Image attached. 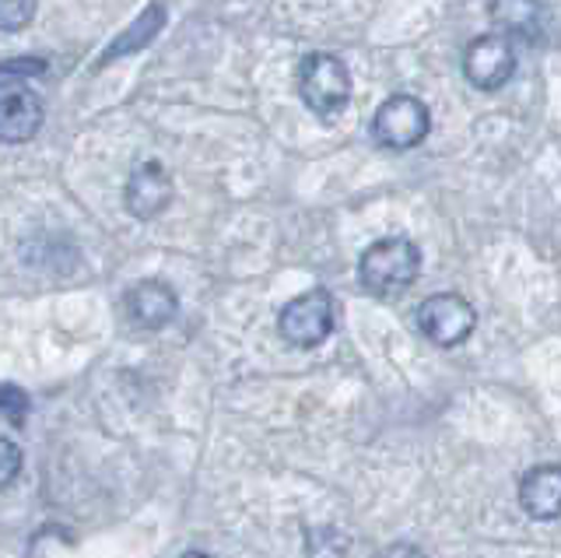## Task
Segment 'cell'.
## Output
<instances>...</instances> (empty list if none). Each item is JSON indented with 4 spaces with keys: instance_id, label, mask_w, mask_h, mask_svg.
<instances>
[{
    "instance_id": "cell-1",
    "label": "cell",
    "mask_w": 561,
    "mask_h": 558,
    "mask_svg": "<svg viewBox=\"0 0 561 558\" xmlns=\"http://www.w3.org/2000/svg\"><path fill=\"white\" fill-rule=\"evenodd\" d=\"M417 271H421V250L417 242L403 236L373 242L358 260V277L365 292L379 295V299H393V295L408 292L417 282Z\"/></svg>"
},
{
    "instance_id": "cell-2",
    "label": "cell",
    "mask_w": 561,
    "mask_h": 558,
    "mask_svg": "<svg viewBox=\"0 0 561 558\" xmlns=\"http://www.w3.org/2000/svg\"><path fill=\"white\" fill-rule=\"evenodd\" d=\"M298 95L316 116H333L351 99V75L344 60L330 54H312L298 67Z\"/></svg>"
},
{
    "instance_id": "cell-3",
    "label": "cell",
    "mask_w": 561,
    "mask_h": 558,
    "mask_svg": "<svg viewBox=\"0 0 561 558\" xmlns=\"http://www.w3.org/2000/svg\"><path fill=\"white\" fill-rule=\"evenodd\" d=\"M432 116L417 95H390L373 116V137L390 151H408L428 137Z\"/></svg>"
},
{
    "instance_id": "cell-4",
    "label": "cell",
    "mask_w": 561,
    "mask_h": 558,
    "mask_svg": "<svg viewBox=\"0 0 561 558\" xmlns=\"http://www.w3.org/2000/svg\"><path fill=\"white\" fill-rule=\"evenodd\" d=\"M417 327L432 344L456 348L473 334L478 312H473V306L463 299V295H453V292L428 295V299L417 306Z\"/></svg>"
},
{
    "instance_id": "cell-5",
    "label": "cell",
    "mask_w": 561,
    "mask_h": 558,
    "mask_svg": "<svg viewBox=\"0 0 561 558\" xmlns=\"http://www.w3.org/2000/svg\"><path fill=\"white\" fill-rule=\"evenodd\" d=\"M280 338L295 348H316L330 338L333 330V299L327 292H306L291 299L277 317Z\"/></svg>"
},
{
    "instance_id": "cell-6",
    "label": "cell",
    "mask_w": 561,
    "mask_h": 558,
    "mask_svg": "<svg viewBox=\"0 0 561 558\" xmlns=\"http://www.w3.org/2000/svg\"><path fill=\"white\" fill-rule=\"evenodd\" d=\"M516 71V49L508 43V36L502 32H488V36H478L463 54V75L473 89L481 92H495L513 78Z\"/></svg>"
},
{
    "instance_id": "cell-7",
    "label": "cell",
    "mask_w": 561,
    "mask_h": 558,
    "mask_svg": "<svg viewBox=\"0 0 561 558\" xmlns=\"http://www.w3.org/2000/svg\"><path fill=\"white\" fill-rule=\"evenodd\" d=\"M43 127V102L28 84L0 81V145H25Z\"/></svg>"
},
{
    "instance_id": "cell-8",
    "label": "cell",
    "mask_w": 561,
    "mask_h": 558,
    "mask_svg": "<svg viewBox=\"0 0 561 558\" xmlns=\"http://www.w3.org/2000/svg\"><path fill=\"white\" fill-rule=\"evenodd\" d=\"M172 201V180L158 162H140L127 180V212L140 221L162 215Z\"/></svg>"
},
{
    "instance_id": "cell-9",
    "label": "cell",
    "mask_w": 561,
    "mask_h": 558,
    "mask_svg": "<svg viewBox=\"0 0 561 558\" xmlns=\"http://www.w3.org/2000/svg\"><path fill=\"white\" fill-rule=\"evenodd\" d=\"M519 505L534 520L561 516V464L530 467L519 481Z\"/></svg>"
},
{
    "instance_id": "cell-10",
    "label": "cell",
    "mask_w": 561,
    "mask_h": 558,
    "mask_svg": "<svg viewBox=\"0 0 561 558\" xmlns=\"http://www.w3.org/2000/svg\"><path fill=\"white\" fill-rule=\"evenodd\" d=\"M175 309H180V303H175V292L169 285H162V282H140L127 295L130 320L137 327H145V330L169 327L175 320Z\"/></svg>"
},
{
    "instance_id": "cell-11",
    "label": "cell",
    "mask_w": 561,
    "mask_h": 558,
    "mask_svg": "<svg viewBox=\"0 0 561 558\" xmlns=\"http://www.w3.org/2000/svg\"><path fill=\"white\" fill-rule=\"evenodd\" d=\"M491 22L502 29V36L537 39L543 25L540 0H491Z\"/></svg>"
},
{
    "instance_id": "cell-12",
    "label": "cell",
    "mask_w": 561,
    "mask_h": 558,
    "mask_svg": "<svg viewBox=\"0 0 561 558\" xmlns=\"http://www.w3.org/2000/svg\"><path fill=\"white\" fill-rule=\"evenodd\" d=\"M162 25H165V8L162 4H151V8H145L137 14V22L123 32V36H116L113 39V46L105 49V57H102V64H110V60H116V57H127V54H137L140 46H148L158 32H162Z\"/></svg>"
},
{
    "instance_id": "cell-13",
    "label": "cell",
    "mask_w": 561,
    "mask_h": 558,
    "mask_svg": "<svg viewBox=\"0 0 561 558\" xmlns=\"http://www.w3.org/2000/svg\"><path fill=\"white\" fill-rule=\"evenodd\" d=\"M351 537L341 527H309L306 531V555L309 558H344Z\"/></svg>"
},
{
    "instance_id": "cell-14",
    "label": "cell",
    "mask_w": 561,
    "mask_h": 558,
    "mask_svg": "<svg viewBox=\"0 0 561 558\" xmlns=\"http://www.w3.org/2000/svg\"><path fill=\"white\" fill-rule=\"evenodd\" d=\"M35 0H0V32H18L32 22Z\"/></svg>"
},
{
    "instance_id": "cell-15",
    "label": "cell",
    "mask_w": 561,
    "mask_h": 558,
    "mask_svg": "<svg viewBox=\"0 0 561 558\" xmlns=\"http://www.w3.org/2000/svg\"><path fill=\"white\" fill-rule=\"evenodd\" d=\"M0 414H8L14 425H25L28 414V394L14 383H0Z\"/></svg>"
},
{
    "instance_id": "cell-16",
    "label": "cell",
    "mask_w": 561,
    "mask_h": 558,
    "mask_svg": "<svg viewBox=\"0 0 561 558\" xmlns=\"http://www.w3.org/2000/svg\"><path fill=\"white\" fill-rule=\"evenodd\" d=\"M18 475H22V449L0 435V488H8Z\"/></svg>"
},
{
    "instance_id": "cell-17",
    "label": "cell",
    "mask_w": 561,
    "mask_h": 558,
    "mask_svg": "<svg viewBox=\"0 0 561 558\" xmlns=\"http://www.w3.org/2000/svg\"><path fill=\"white\" fill-rule=\"evenodd\" d=\"M376 558H428L425 551H421L417 545H408V540H400V545H390V548H382Z\"/></svg>"
},
{
    "instance_id": "cell-18",
    "label": "cell",
    "mask_w": 561,
    "mask_h": 558,
    "mask_svg": "<svg viewBox=\"0 0 561 558\" xmlns=\"http://www.w3.org/2000/svg\"><path fill=\"white\" fill-rule=\"evenodd\" d=\"M43 60H11V64H0V71L4 75H18V71H25V75H35V71H43Z\"/></svg>"
},
{
    "instance_id": "cell-19",
    "label": "cell",
    "mask_w": 561,
    "mask_h": 558,
    "mask_svg": "<svg viewBox=\"0 0 561 558\" xmlns=\"http://www.w3.org/2000/svg\"><path fill=\"white\" fill-rule=\"evenodd\" d=\"M180 558H210V555H201V551H186V555H180Z\"/></svg>"
}]
</instances>
